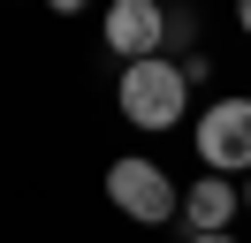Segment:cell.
I'll use <instances>...</instances> for the list:
<instances>
[{"mask_svg": "<svg viewBox=\"0 0 251 243\" xmlns=\"http://www.w3.org/2000/svg\"><path fill=\"white\" fill-rule=\"evenodd\" d=\"M99 38H107V53L122 61H152L168 53V8L160 0H107V15H99Z\"/></svg>", "mask_w": 251, "mask_h": 243, "instance_id": "4", "label": "cell"}, {"mask_svg": "<svg viewBox=\"0 0 251 243\" xmlns=\"http://www.w3.org/2000/svg\"><path fill=\"white\" fill-rule=\"evenodd\" d=\"M236 23H244V38H251V0H236Z\"/></svg>", "mask_w": 251, "mask_h": 243, "instance_id": "8", "label": "cell"}, {"mask_svg": "<svg viewBox=\"0 0 251 243\" xmlns=\"http://www.w3.org/2000/svg\"><path fill=\"white\" fill-rule=\"evenodd\" d=\"M190 145H198L205 175H251V91L244 99H213L205 122L190 129Z\"/></svg>", "mask_w": 251, "mask_h": 243, "instance_id": "3", "label": "cell"}, {"mask_svg": "<svg viewBox=\"0 0 251 243\" xmlns=\"http://www.w3.org/2000/svg\"><path fill=\"white\" fill-rule=\"evenodd\" d=\"M190 38H198V15H190V8H168V46H190Z\"/></svg>", "mask_w": 251, "mask_h": 243, "instance_id": "6", "label": "cell"}, {"mask_svg": "<svg viewBox=\"0 0 251 243\" xmlns=\"http://www.w3.org/2000/svg\"><path fill=\"white\" fill-rule=\"evenodd\" d=\"M46 8H53V15H84V0H46Z\"/></svg>", "mask_w": 251, "mask_h": 243, "instance_id": "7", "label": "cell"}, {"mask_svg": "<svg viewBox=\"0 0 251 243\" xmlns=\"http://www.w3.org/2000/svg\"><path fill=\"white\" fill-rule=\"evenodd\" d=\"M236 213H244V190H236L228 175H198V182H183V220H190V236H228Z\"/></svg>", "mask_w": 251, "mask_h": 243, "instance_id": "5", "label": "cell"}, {"mask_svg": "<svg viewBox=\"0 0 251 243\" xmlns=\"http://www.w3.org/2000/svg\"><path fill=\"white\" fill-rule=\"evenodd\" d=\"M107 197H114V213H122V220H137V228L183 220V182H175L160 160H145V152H129V160L107 167Z\"/></svg>", "mask_w": 251, "mask_h": 243, "instance_id": "2", "label": "cell"}, {"mask_svg": "<svg viewBox=\"0 0 251 243\" xmlns=\"http://www.w3.org/2000/svg\"><path fill=\"white\" fill-rule=\"evenodd\" d=\"M190 243H236V236H190Z\"/></svg>", "mask_w": 251, "mask_h": 243, "instance_id": "9", "label": "cell"}, {"mask_svg": "<svg viewBox=\"0 0 251 243\" xmlns=\"http://www.w3.org/2000/svg\"><path fill=\"white\" fill-rule=\"evenodd\" d=\"M114 106H122V122H129V129H145V137L175 129V122L190 114V76H183V61H168V53L129 61L122 84H114Z\"/></svg>", "mask_w": 251, "mask_h": 243, "instance_id": "1", "label": "cell"}, {"mask_svg": "<svg viewBox=\"0 0 251 243\" xmlns=\"http://www.w3.org/2000/svg\"><path fill=\"white\" fill-rule=\"evenodd\" d=\"M244 213H251V175H244Z\"/></svg>", "mask_w": 251, "mask_h": 243, "instance_id": "10", "label": "cell"}]
</instances>
